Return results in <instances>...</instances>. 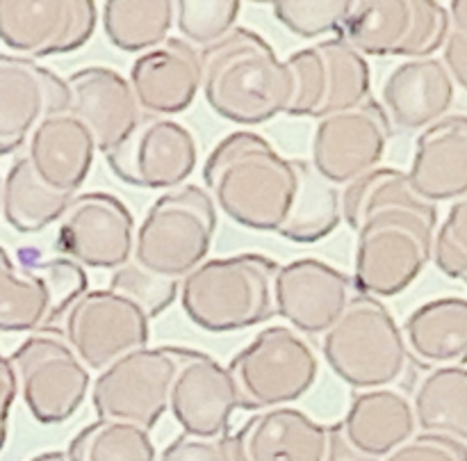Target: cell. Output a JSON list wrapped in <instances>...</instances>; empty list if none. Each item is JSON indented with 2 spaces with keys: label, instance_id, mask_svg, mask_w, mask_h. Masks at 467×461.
<instances>
[{
  "label": "cell",
  "instance_id": "6da1fadb",
  "mask_svg": "<svg viewBox=\"0 0 467 461\" xmlns=\"http://www.w3.org/2000/svg\"><path fill=\"white\" fill-rule=\"evenodd\" d=\"M340 208L356 233V290L386 299L415 283L431 260L438 205L415 194L406 172L372 169L345 185Z\"/></svg>",
  "mask_w": 467,
  "mask_h": 461
},
{
  "label": "cell",
  "instance_id": "7a4b0ae2",
  "mask_svg": "<svg viewBox=\"0 0 467 461\" xmlns=\"http://www.w3.org/2000/svg\"><path fill=\"white\" fill-rule=\"evenodd\" d=\"M306 160L283 158L263 135L223 137L203 164L205 192L231 222L281 236L295 210Z\"/></svg>",
  "mask_w": 467,
  "mask_h": 461
},
{
  "label": "cell",
  "instance_id": "3957f363",
  "mask_svg": "<svg viewBox=\"0 0 467 461\" xmlns=\"http://www.w3.org/2000/svg\"><path fill=\"white\" fill-rule=\"evenodd\" d=\"M201 91L210 110L237 126H260L287 114L295 80L285 59L249 27H233L199 50Z\"/></svg>",
  "mask_w": 467,
  "mask_h": 461
},
{
  "label": "cell",
  "instance_id": "277c9868",
  "mask_svg": "<svg viewBox=\"0 0 467 461\" xmlns=\"http://www.w3.org/2000/svg\"><path fill=\"white\" fill-rule=\"evenodd\" d=\"M278 263L263 254L208 258L181 281V306L192 324L213 333L242 331L276 318Z\"/></svg>",
  "mask_w": 467,
  "mask_h": 461
},
{
  "label": "cell",
  "instance_id": "5b68a950",
  "mask_svg": "<svg viewBox=\"0 0 467 461\" xmlns=\"http://www.w3.org/2000/svg\"><path fill=\"white\" fill-rule=\"evenodd\" d=\"M322 338L328 368L358 393L392 388L409 370L410 354L401 327L377 297L356 292Z\"/></svg>",
  "mask_w": 467,
  "mask_h": 461
},
{
  "label": "cell",
  "instance_id": "8992f818",
  "mask_svg": "<svg viewBox=\"0 0 467 461\" xmlns=\"http://www.w3.org/2000/svg\"><path fill=\"white\" fill-rule=\"evenodd\" d=\"M217 233V205L205 187L181 185L150 204L135 231L132 263L178 281L208 260Z\"/></svg>",
  "mask_w": 467,
  "mask_h": 461
},
{
  "label": "cell",
  "instance_id": "52a82bcc",
  "mask_svg": "<svg viewBox=\"0 0 467 461\" xmlns=\"http://www.w3.org/2000/svg\"><path fill=\"white\" fill-rule=\"evenodd\" d=\"M87 272L64 256L21 251L14 260L0 246V331L35 333L57 327L68 306L89 290Z\"/></svg>",
  "mask_w": 467,
  "mask_h": 461
},
{
  "label": "cell",
  "instance_id": "ba28073f",
  "mask_svg": "<svg viewBox=\"0 0 467 461\" xmlns=\"http://www.w3.org/2000/svg\"><path fill=\"white\" fill-rule=\"evenodd\" d=\"M240 395V409L267 411L290 406L315 386L319 359L295 329H263L226 365Z\"/></svg>",
  "mask_w": 467,
  "mask_h": 461
},
{
  "label": "cell",
  "instance_id": "9c48e42d",
  "mask_svg": "<svg viewBox=\"0 0 467 461\" xmlns=\"http://www.w3.org/2000/svg\"><path fill=\"white\" fill-rule=\"evenodd\" d=\"M9 363L16 374L18 395L41 424L67 423L91 391V372L57 327L30 333L12 351Z\"/></svg>",
  "mask_w": 467,
  "mask_h": 461
},
{
  "label": "cell",
  "instance_id": "30bf717a",
  "mask_svg": "<svg viewBox=\"0 0 467 461\" xmlns=\"http://www.w3.org/2000/svg\"><path fill=\"white\" fill-rule=\"evenodd\" d=\"M450 35V12L436 0H365L356 3L340 37L360 55L433 58Z\"/></svg>",
  "mask_w": 467,
  "mask_h": 461
},
{
  "label": "cell",
  "instance_id": "8fae6325",
  "mask_svg": "<svg viewBox=\"0 0 467 461\" xmlns=\"http://www.w3.org/2000/svg\"><path fill=\"white\" fill-rule=\"evenodd\" d=\"M295 80L287 117L324 119L372 99V71L342 37H331L301 48L285 59Z\"/></svg>",
  "mask_w": 467,
  "mask_h": 461
},
{
  "label": "cell",
  "instance_id": "7c38bea8",
  "mask_svg": "<svg viewBox=\"0 0 467 461\" xmlns=\"http://www.w3.org/2000/svg\"><path fill=\"white\" fill-rule=\"evenodd\" d=\"M182 347H144L100 370L91 382L99 420H121L153 429L169 411V391Z\"/></svg>",
  "mask_w": 467,
  "mask_h": 461
},
{
  "label": "cell",
  "instance_id": "4fadbf2b",
  "mask_svg": "<svg viewBox=\"0 0 467 461\" xmlns=\"http://www.w3.org/2000/svg\"><path fill=\"white\" fill-rule=\"evenodd\" d=\"M64 341L89 372H100L150 341V320L144 310L117 290H87L57 322Z\"/></svg>",
  "mask_w": 467,
  "mask_h": 461
},
{
  "label": "cell",
  "instance_id": "5bb4252c",
  "mask_svg": "<svg viewBox=\"0 0 467 461\" xmlns=\"http://www.w3.org/2000/svg\"><path fill=\"white\" fill-rule=\"evenodd\" d=\"M392 123L377 99L345 112L319 119L313 135L310 164L336 187H345L381 164Z\"/></svg>",
  "mask_w": 467,
  "mask_h": 461
},
{
  "label": "cell",
  "instance_id": "9a60e30c",
  "mask_svg": "<svg viewBox=\"0 0 467 461\" xmlns=\"http://www.w3.org/2000/svg\"><path fill=\"white\" fill-rule=\"evenodd\" d=\"M57 228V251L82 269H119L132 260L135 217L108 192H82L64 210Z\"/></svg>",
  "mask_w": 467,
  "mask_h": 461
},
{
  "label": "cell",
  "instance_id": "2e32d148",
  "mask_svg": "<svg viewBox=\"0 0 467 461\" xmlns=\"http://www.w3.org/2000/svg\"><path fill=\"white\" fill-rule=\"evenodd\" d=\"M119 181L141 190H176L194 173L199 146L176 119L144 114L135 131L105 155Z\"/></svg>",
  "mask_w": 467,
  "mask_h": 461
},
{
  "label": "cell",
  "instance_id": "e0dca14e",
  "mask_svg": "<svg viewBox=\"0 0 467 461\" xmlns=\"http://www.w3.org/2000/svg\"><path fill=\"white\" fill-rule=\"evenodd\" d=\"M96 26L99 5L91 0H0V41L18 58L76 53Z\"/></svg>",
  "mask_w": 467,
  "mask_h": 461
},
{
  "label": "cell",
  "instance_id": "ac0fdd59",
  "mask_svg": "<svg viewBox=\"0 0 467 461\" xmlns=\"http://www.w3.org/2000/svg\"><path fill=\"white\" fill-rule=\"evenodd\" d=\"M356 286L345 272L319 258H296L278 265L274 277V306L278 318L301 336H324L340 320Z\"/></svg>",
  "mask_w": 467,
  "mask_h": 461
},
{
  "label": "cell",
  "instance_id": "d6986e66",
  "mask_svg": "<svg viewBox=\"0 0 467 461\" xmlns=\"http://www.w3.org/2000/svg\"><path fill=\"white\" fill-rule=\"evenodd\" d=\"M237 409L240 395L228 368L205 351L182 347L169 391V414L181 424L182 434L226 438Z\"/></svg>",
  "mask_w": 467,
  "mask_h": 461
},
{
  "label": "cell",
  "instance_id": "ffe728a7",
  "mask_svg": "<svg viewBox=\"0 0 467 461\" xmlns=\"http://www.w3.org/2000/svg\"><path fill=\"white\" fill-rule=\"evenodd\" d=\"M67 78L35 59L0 53V155L21 151L46 117L68 110Z\"/></svg>",
  "mask_w": 467,
  "mask_h": 461
},
{
  "label": "cell",
  "instance_id": "44dd1931",
  "mask_svg": "<svg viewBox=\"0 0 467 461\" xmlns=\"http://www.w3.org/2000/svg\"><path fill=\"white\" fill-rule=\"evenodd\" d=\"M328 427L295 406L255 411L228 434L231 461H324Z\"/></svg>",
  "mask_w": 467,
  "mask_h": 461
},
{
  "label": "cell",
  "instance_id": "7402d4cb",
  "mask_svg": "<svg viewBox=\"0 0 467 461\" xmlns=\"http://www.w3.org/2000/svg\"><path fill=\"white\" fill-rule=\"evenodd\" d=\"M130 87L141 114L171 119L201 91V55L181 37H169L132 62Z\"/></svg>",
  "mask_w": 467,
  "mask_h": 461
},
{
  "label": "cell",
  "instance_id": "603a6c76",
  "mask_svg": "<svg viewBox=\"0 0 467 461\" xmlns=\"http://www.w3.org/2000/svg\"><path fill=\"white\" fill-rule=\"evenodd\" d=\"M68 114L82 121L103 155L117 149L141 121L132 87L119 71L108 67H87L67 78Z\"/></svg>",
  "mask_w": 467,
  "mask_h": 461
},
{
  "label": "cell",
  "instance_id": "cb8c5ba5",
  "mask_svg": "<svg viewBox=\"0 0 467 461\" xmlns=\"http://www.w3.org/2000/svg\"><path fill=\"white\" fill-rule=\"evenodd\" d=\"M456 87L442 59L422 58L397 64L386 76L379 103L392 126L401 131H427L450 114Z\"/></svg>",
  "mask_w": 467,
  "mask_h": 461
},
{
  "label": "cell",
  "instance_id": "d4e9b609",
  "mask_svg": "<svg viewBox=\"0 0 467 461\" xmlns=\"http://www.w3.org/2000/svg\"><path fill=\"white\" fill-rule=\"evenodd\" d=\"M96 151V141L85 123L62 112L46 117L35 128L26 144V160L48 190L78 194L94 167Z\"/></svg>",
  "mask_w": 467,
  "mask_h": 461
},
{
  "label": "cell",
  "instance_id": "484cf974",
  "mask_svg": "<svg viewBox=\"0 0 467 461\" xmlns=\"http://www.w3.org/2000/svg\"><path fill=\"white\" fill-rule=\"evenodd\" d=\"M406 176L415 194L429 204L467 194V114H447L420 132Z\"/></svg>",
  "mask_w": 467,
  "mask_h": 461
},
{
  "label": "cell",
  "instance_id": "4316f807",
  "mask_svg": "<svg viewBox=\"0 0 467 461\" xmlns=\"http://www.w3.org/2000/svg\"><path fill=\"white\" fill-rule=\"evenodd\" d=\"M340 427L356 450L383 461L415 436L418 420L404 393L397 388H377L356 393Z\"/></svg>",
  "mask_w": 467,
  "mask_h": 461
},
{
  "label": "cell",
  "instance_id": "83f0119b",
  "mask_svg": "<svg viewBox=\"0 0 467 461\" xmlns=\"http://www.w3.org/2000/svg\"><path fill=\"white\" fill-rule=\"evenodd\" d=\"M410 359L433 368L467 363V299L441 297L415 309L404 322Z\"/></svg>",
  "mask_w": 467,
  "mask_h": 461
},
{
  "label": "cell",
  "instance_id": "f1b7e54d",
  "mask_svg": "<svg viewBox=\"0 0 467 461\" xmlns=\"http://www.w3.org/2000/svg\"><path fill=\"white\" fill-rule=\"evenodd\" d=\"M418 427L467 445V368L450 365L424 374L410 400Z\"/></svg>",
  "mask_w": 467,
  "mask_h": 461
},
{
  "label": "cell",
  "instance_id": "f546056e",
  "mask_svg": "<svg viewBox=\"0 0 467 461\" xmlns=\"http://www.w3.org/2000/svg\"><path fill=\"white\" fill-rule=\"evenodd\" d=\"M76 194H59L48 190L32 173L26 155L16 158L5 173L0 187V213L18 233H41L59 222Z\"/></svg>",
  "mask_w": 467,
  "mask_h": 461
},
{
  "label": "cell",
  "instance_id": "4dcf8cb0",
  "mask_svg": "<svg viewBox=\"0 0 467 461\" xmlns=\"http://www.w3.org/2000/svg\"><path fill=\"white\" fill-rule=\"evenodd\" d=\"M176 18L171 0H108L100 9L103 32L123 53H146L169 39Z\"/></svg>",
  "mask_w": 467,
  "mask_h": 461
},
{
  "label": "cell",
  "instance_id": "1f68e13d",
  "mask_svg": "<svg viewBox=\"0 0 467 461\" xmlns=\"http://www.w3.org/2000/svg\"><path fill=\"white\" fill-rule=\"evenodd\" d=\"M71 461H158L149 429L121 420H94L71 438Z\"/></svg>",
  "mask_w": 467,
  "mask_h": 461
},
{
  "label": "cell",
  "instance_id": "d6a6232c",
  "mask_svg": "<svg viewBox=\"0 0 467 461\" xmlns=\"http://www.w3.org/2000/svg\"><path fill=\"white\" fill-rule=\"evenodd\" d=\"M342 219L340 208V190L324 181L313 164H304V176H301V190L296 196L295 210L281 231L283 240L299 242V245H313L324 240L337 228Z\"/></svg>",
  "mask_w": 467,
  "mask_h": 461
},
{
  "label": "cell",
  "instance_id": "836d02e7",
  "mask_svg": "<svg viewBox=\"0 0 467 461\" xmlns=\"http://www.w3.org/2000/svg\"><path fill=\"white\" fill-rule=\"evenodd\" d=\"M242 5L237 0H181L176 3V18L181 39L203 50L222 41L237 27Z\"/></svg>",
  "mask_w": 467,
  "mask_h": 461
},
{
  "label": "cell",
  "instance_id": "e575fe53",
  "mask_svg": "<svg viewBox=\"0 0 467 461\" xmlns=\"http://www.w3.org/2000/svg\"><path fill=\"white\" fill-rule=\"evenodd\" d=\"M351 0H278L274 3V16L296 37H340L347 18L354 12Z\"/></svg>",
  "mask_w": 467,
  "mask_h": 461
},
{
  "label": "cell",
  "instance_id": "d590c367",
  "mask_svg": "<svg viewBox=\"0 0 467 461\" xmlns=\"http://www.w3.org/2000/svg\"><path fill=\"white\" fill-rule=\"evenodd\" d=\"M109 290H117L121 295L130 297L144 310L146 318L153 320L162 315L178 299L181 283L146 272V269H141L140 265L130 260L123 267L114 269L112 278H109Z\"/></svg>",
  "mask_w": 467,
  "mask_h": 461
},
{
  "label": "cell",
  "instance_id": "8d00e7d4",
  "mask_svg": "<svg viewBox=\"0 0 467 461\" xmlns=\"http://www.w3.org/2000/svg\"><path fill=\"white\" fill-rule=\"evenodd\" d=\"M433 263L451 278H467V194L451 205L433 237Z\"/></svg>",
  "mask_w": 467,
  "mask_h": 461
},
{
  "label": "cell",
  "instance_id": "74e56055",
  "mask_svg": "<svg viewBox=\"0 0 467 461\" xmlns=\"http://www.w3.org/2000/svg\"><path fill=\"white\" fill-rule=\"evenodd\" d=\"M383 461H467V445L441 434H415Z\"/></svg>",
  "mask_w": 467,
  "mask_h": 461
},
{
  "label": "cell",
  "instance_id": "f35d334b",
  "mask_svg": "<svg viewBox=\"0 0 467 461\" xmlns=\"http://www.w3.org/2000/svg\"><path fill=\"white\" fill-rule=\"evenodd\" d=\"M158 461H231L226 438H196L178 434Z\"/></svg>",
  "mask_w": 467,
  "mask_h": 461
},
{
  "label": "cell",
  "instance_id": "ab89813d",
  "mask_svg": "<svg viewBox=\"0 0 467 461\" xmlns=\"http://www.w3.org/2000/svg\"><path fill=\"white\" fill-rule=\"evenodd\" d=\"M442 64H445L454 87H461L467 94V39L451 27L445 46H442Z\"/></svg>",
  "mask_w": 467,
  "mask_h": 461
},
{
  "label": "cell",
  "instance_id": "60d3db41",
  "mask_svg": "<svg viewBox=\"0 0 467 461\" xmlns=\"http://www.w3.org/2000/svg\"><path fill=\"white\" fill-rule=\"evenodd\" d=\"M16 395V374H14L12 363H9V356L0 351V450H3L5 441H7L9 414H12V404Z\"/></svg>",
  "mask_w": 467,
  "mask_h": 461
},
{
  "label": "cell",
  "instance_id": "b9f144b4",
  "mask_svg": "<svg viewBox=\"0 0 467 461\" xmlns=\"http://www.w3.org/2000/svg\"><path fill=\"white\" fill-rule=\"evenodd\" d=\"M324 461H379V459H372V456L356 450V447L349 443V438L345 436V432H342L340 423H336L328 427L327 456H324Z\"/></svg>",
  "mask_w": 467,
  "mask_h": 461
},
{
  "label": "cell",
  "instance_id": "7bdbcfd3",
  "mask_svg": "<svg viewBox=\"0 0 467 461\" xmlns=\"http://www.w3.org/2000/svg\"><path fill=\"white\" fill-rule=\"evenodd\" d=\"M450 27L467 39V0H454L450 5Z\"/></svg>",
  "mask_w": 467,
  "mask_h": 461
},
{
  "label": "cell",
  "instance_id": "ee69618b",
  "mask_svg": "<svg viewBox=\"0 0 467 461\" xmlns=\"http://www.w3.org/2000/svg\"><path fill=\"white\" fill-rule=\"evenodd\" d=\"M30 461H71V459H68L67 452H62V450H50V452H41V455L32 456Z\"/></svg>",
  "mask_w": 467,
  "mask_h": 461
},
{
  "label": "cell",
  "instance_id": "f6af8a7d",
  "mask_svg": "<svg viewBox=\"0 0 467 461\" xmlns=\"http://www.w3.org/2000/svg\"><path fill=\"white\" fill-rule=\"evenodd\" d=\"M0 187H3V181H0Z\"/></svg>",
  "mask_w": 467,
  "mask_h": 461
}]
</instances>
